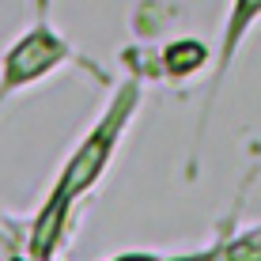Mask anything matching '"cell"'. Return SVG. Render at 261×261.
<instances>
[{
  "mask_svg": "<svg viewBox=\"0 0 261 261\" xmlns=\"http://www.w3.org/2000/svg\"><path fill=\"white\" fill-rule=\"evenodd\" d=\"M53 57H61V46H53L46 34H34V38L27 42V46H19V49H15V57L8 61V68H12V76H8V80L15 84V80H23V76H34V72H42Z\"/></svg>",
  "mask_w": 261,
  "mask_h": 261,
  "instance_id": "obj_1",
  "label": "cell"
}]
</instances>
